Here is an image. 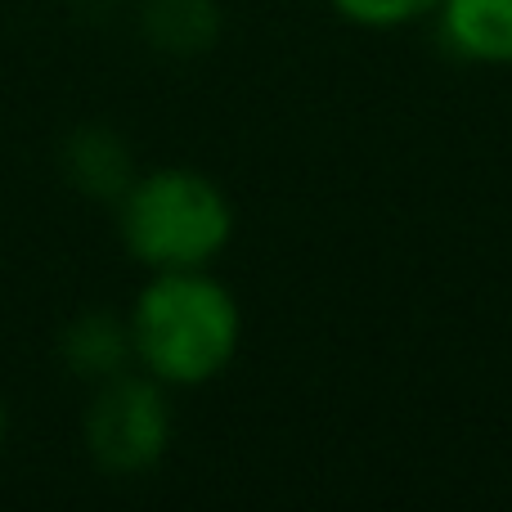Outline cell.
Returning <instances> with one entry per match:
<instances>
[{
  "instance_id": "6da1fadb",
  "label": "cell",
  "mask_w": 512,
  "mask_h": 512,
  "mask_svg": "<svg viewBox=\"0 0 512 512\" xmlns=\"http://www.w3.org/2000/svg\"><path fill=\"white\" fill-rule=\"evenodd\" d=\"M126 324L135 364L162 387H203L221 378L243 337L239 301L207 270H153Z\"/></svg>"
},
{
  "instance_id": "7a4b0ae2",
  "label": "cell",
  "mask_w": 512,
  "mask_h": 512,
  "mask_svg": "<svg viewBox=\"0 0 512 512\" xmlns=\"http://www.w3.org/2000/svg\"><path fill=\"white\" fill-rule=\"evenodd\" d=\"M117 221L144 270H207L234 234V207L203 171L162 167L131 180L117 198Z\"/></svg>"
},
{
  "instance_id": "3957f363",
  "label": "cell",
  "mask_w": 512,
  "mask_h": 512,
  "mask_svg": "<svg viewBox=\"0 0 512 512\" xmlns=\"http://www.w3.org/2000/svg\"><path fill=\"white\" fill-rule=\"evenodd\" d=\"M171 409L149 373H117L99 382L86 409V450L108 477H140L167 454Z\"/></svg>"
},
{
  "instance_id": "277c9868",
  "label": "cell",
  "mask_w": 512,
  "mask_h": 512,
  "mask_svg": "<svg viewBox=\"0 0 512 512\" xmlns=\"http://www.w3.org/2000/svg\"><path fill=\"white\" fill-rule=\"evenodd\" d=\"M63 176L72 180V189L99 203H117L135 180V158L131 144L113 131V126H77L63 140Z\"/></svg>"
},
{
  "instance_id": "5b68a950",
  "label": "cell",
  "mask_w": 512,
  "mask_h": 512,
  "mask_svg": "<svg viewBox=\"0 0 512 512\" xmlns=\"http://www.w3.org/2000/svg\"><path fill=\"white\" fill-rule=\"evenodd\" d=\"M59 355L77 378L86 382H108L117 373H126V364L135 360L131 351V324L117 315H104V310H90V315H77L59 337Z\"/></svg>"
},
{
  "instance_id": "8992f818",
  "label": "cell",
  "mask_w": 512,
  "mask_h": 512,
  "mask_svg": "<svg viewBox=\"0 0 512 512\" xmlns=\"http://www.w3.org/2000/svg\"><path fill=\"white\" fill-rule=\"evenodd\" d=\"M445 41L477 63H512V0H441Z\"/></svg>"
},
{
  "instance_id": "52a82bcc",
  "label": "cell",
  "mask_w": 512,
  "mask_h": 512,
  "mask_svg": "<svg viewBox=\"0 0 512 512\" xmlns=\"http://www.w3.org/2000/svg\"><path fill=\"white\" fill-rule=\"evenodd\" d=\"M221 32L212 0H149L144 36L162 54H203Z\"/></svg>"
},
{
  "instance_id": "ba28073f",
  "label": "cell",
  "mask_w": 512,
  "mask_h": 512,
  "mask_svg": "<svg viewBox=\"0 0 512 512\" xmlns=\"http://www.w3.org/2000/svg\"><path fill=\"white\" fill-rule=\"evenodd\" d=\"M333 9L360 27H400L441 9V0H333Z\"/></svg>"
},
{
  "instance_id": "9c48e42d",
  "label": "cell",
  "mask_w": 512,
  "mask_h": 512,
  "mask_svg": "<svg viewBox=\"0 0 512 512\" xmlns=\"http://www.w3.org/2000/svg\"><path fill=\"white\" fill-rule=\"evenodd\" d=\"M5 432H9V414H5V405H0V441H5Z\"/></svg>"
}]
</instances>
